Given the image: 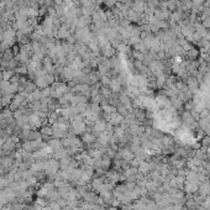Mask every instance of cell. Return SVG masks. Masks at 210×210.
<instances>
[{
    "instance_id": "obj_10",
    "label": "cell",
    "mask_w": 210,
    "mask_h": 210,
    "mask_svg": "<svg viewBox=\"0 0 210 210\" xmlns=\"http://www.w3.org/2000/svg\"><path fill=\"white\" fill-rule=\"evenodd\" d=\"M15 73L17 74V76H26V73H27V67L26 66H19L15 68Z\"/></svg>"
},
{
    "instance_id": "obj_1",
    "label": "cell",
    "mask_w": 210,
    "mask_h": 210,
    "mask_svg": "<svg viewBox=\"0 0 210 210\" xmlns=\"http://www.w3.org/2000/svg\"><path fill=\"white\" fill-rule=\"evenodd\" d=\"M53 83V77L51 76V74H45V76H42V77H40V78H37L36 79V87H39V88H47L50 84H52Z\"/></svg>"
},
{
    "instance_id": "obj_5",
    "label": "cell",
    "mask_w": 210,
    "mask_h": 210,
    "mask_svg": "<svg viewBox=\"0 0 210 210\" xmlns=\"http://www.w3.org/2000/svg\"><path fill=\"white\" fill-rule=\"evenodd\" d=\"M109 88H110L111 93H119L121 90V83L119 82V79H111L110 80V84H109Z\"/></svg>"
},
{
    "instance_id": "obj_17",
    "label": "cell",
    "mask_w": 210,
    "mask_h": 210,
    "mask_svg": "<svg viewBox=\"0 0 210 210\" xmlns=\"http://www.w3.org/2000/svg\"><path fill=\"white\" fill-rule=\"evenodd\" d=\"M1 109H3V105L0 104V112H1Z\"/></svg>"
},
{
    "instance_id": "obj_15",
    "label": "cell",
    "mask_w": 210,
    "mask_h": 210,
    "mask_svg": "<svg viewBox=\"0 0 210 210\" xmlns=\"http://www.w3.org/2000/svg\"><path fill=\"white\" fill-rule=\"evenodd\" d=\"M188 54H189V57L192 58V59H193V58H197V56H198V51L195 50V48H193V47H192V48H190V50L188 51Z\"/></svg>"
},
{
    "instance_id": "obj_8",
    "label": "cell",
    "mask_w": 210,
    "mask_h": 210,
    "mask_svg": "<svg viewBox=\"0 0 210 210\" xmlns=\"http://www.w3.org/2000/svg\"><path fill=\"white\" fill-rule=\"evenodd\" d=\"M72 126L74 129L76 134H82L85 131V124L84 121H78V122H72Z\"/></svg>"
},
{
    "instance_id": "obj_13",
    "label": "cell",
    "mask_w": 210,
    "mask_h": 210,
    "mask_svg": "<svg viewBox=\"0 0 210 210\" xmlns=\"http://www.w3.org/2000/svg\"><path fill=\"white\" fill-rule=\"evenodd\" d=\"M103 3H104V5L108 7H114L115 4L118 3V0H103Z\"/></svg>"
},
{
    "instance_id": "obj_16",
    "label": "cell",
    "mask_w": 210,
    "mask_h": 210,
    "mask_svg": "<svg viewBox=\"0 0 210 210\" xmlns=\"http://www.w3.org/2000/svg\"><path fill=\"white\" fill-rule=\"evenodd\" d=\"M1 79H3V72L0 70V82H1Z\"/></svg>"
},
{
    "instance_id": "obj_3",
    "label": "cell",
    "mask_w": 210,
    "mask_h": 210,
    "mask_svg": "<svg viewBox=\"0 0 210 210\" xmlns=\"http://www.w3.org/2000/svg\"><path fill=\"white\" fill-rule=\"evenodd\" d=\"M27 124L30 125L31 129H36V127H40L41 125H42V119L40 118L37 112H35V114H31V115L29 116Z\"/></svg>"
},
{
    "instance_id": "obj_12",
    "label": "cell",
    "mask_w": 210,
    "mask_h": 210,
    "mask_svg": "<svg viewBox=\"0 0 210 210\" xmlns=\"http://www.w3.org/2000/svg\"><path fill=\"white\" fill-rule=\"evenodd\" d=\"M134 58L137 59V61H140V62H142V61H144V59L146 58V56L144 54V52L135 51V52H134Z\"/></svg>"
},
{
    "instance_id": "obj_6",
    "label": "cell",
    "mask_w": 210,
    "mask_h": 210,
    "mask_svg": "<svg viewBox=\"0 0 210 210\" xmlns=\"http://www.w3.org/2000/svg\"><path fill=\"white\" fill-rule=\"evenodd\" d=\"M108 119H109V121H110V124H112V125H119V124L124 120V116H122L121 114H119L118 111H116L115 114L110 115Z\"/></svg>"
},
{
    "instance_id": "obj_9",
    "label": "cell",
    "mask_w": 210,
    "mask_h": 210,
    "mask_svg": "<svg viewBox=\"0 0 210 210\" xmlns=\"http://www.w3.org/2000/svg\"><path fill=\"white\" fill-rule=\"evenodd\" d=\"M14 99V95L13 94H3L1 95V100H0V104L3 106H6V105H10L11 102Z\"/></svg>"
},
{
    "instance_id": "obj_7",
    "label": "cell",
    "mask_w": 210,
    "mask_h": 210,
    "mask_svg": "<svg viewBox=\"0 0 210 210\" xmlns=\"http://www.w3.org/2000/svg\"><path fill=\"white\" fill-rule=\"evenodd\" d=\"M105 129H106V121H105V120L98 119L94 122V130L95 131H99V132H102V131H105Z\"/></svg>"
},
{
    "instance_id": "obj_11",
    "label": "cell",
    "mask_w": 210,
    "mask_h": 210,
    "mask_svg": "<svg viewBox=\"0 0 210 210\" xmlns=\"http://www.w3.org/2000/svg\"><path fill=\"white\" fill-rule=\"evenodd\" d=\"M13 77H14V72L11 69H6L3 72V80H11Z\"/></svg>"
},
{
    "instance_id": "obj_2",
    "label": "cell",
    "mask_w": 210,
    "mask_h": 210,
    "mask_svg": "<svg viewBox=\"0 0 210 210\" xmlns=\"http://www.w3.org/2000/svg\"><path fill=\"white\" fill-rule=\"evenodd\" d=\"M73 90L77 92L78 94L85 95V96H90L92 94V88L89 87V84H78L73 88Z\"/></svg>"
},
{
    "instance_id": "obj_4",
    "label": "cell",
    "mask_w": 210,
    "mask_h": 210,
    "mask_svg": "<svg viewBox=\"0 0 210 210\" xmlns=\"http://www.w3.org/2000/svg\"><path fill=\"white\" fill-rule=\"evenodd\" d=\"M102 111H104V114L109 118L110 115H112V114H115V112H116V108L114 106V105H111V104L104 103L103 106H102Z\"/></svg>"
},
{
    "instance_id": "obj_14",
    "label": "cell",
    "mask_w": 210,
    "mask_h": 210,
    "mask_svg": "<svg viewBox=\"0 0 210 210\" xmlns=\"http://www.w3.org/2000/svg\"><path fill=\"white\" fill-rule=\"evenodd\" d=\"M83 140H84L85 142H92V141H94V140H95V137L93 136V135H90V134H84Z\"/></svg>"
},
{
    "instance_id": "obj_18",
    "label": "cell",
    "mask_w": 210,
    "mask_h": 210,
    "mask_svg": "<svg viewBox=\"0 0 210 210\" xmlns=\"http://www.w3.org/2000/svg\"><path fill=\"white\" fill-rule=\"evenodd\" d=\"M1 95H3V94H1V93H0V100H1Z\"/></svg>"
}]
</instances>
